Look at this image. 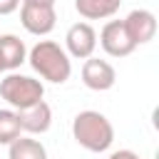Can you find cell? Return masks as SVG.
I'll use <instances>...</instances> for the list:
<instances>
[{"label": "cell", "mask_w": 159, "mask_h": 159, "mask_svg": "<svg viewBox=\"0 0 159 159\" xmlns=\"http://www.w3.org/2000/svg\"><path fill=\"white\" fill-rule=\"evenodd\" d=\"M27 62L42 80H47L52 84H62L72 75L70 55L55 40H40L37 45H32V50L27 52Z\"/></svg>", "instance_id": "obj_1"}, {"label": "cell", "mask_w": 159, "mask_h": 159, "mask_svg": "<svg viewBox=\"0 0 159 159\" xmlns=\"http://www.w3.org/2000/svg\"><path fill=\"white\" fill-rule=\"evenodd\" d=\"M72 137L80 147H84L87 152H107L114 142V127L112 122L97 112V109H84L72 119Z\"/></svg>", "instance_id": "obj_2"}, {"label": "cell", "mask_w": 159, "mask_h": 159, "mask_svg": "<svg viewBox=\"0 0 159 159\" xmlns=\"http://www.w3.org/2000/svg\"><path fill=\"white\" fill-rule=\"evenodd\" d=\"M0 97L12 107V109H27L32 104H37L45 97V84L35 77L27 75H7L5 80H0Z\"/></svg>", "instance_id": "obj_3"}, {"label": "cell", "mask_w": 159, "mask_h": 159, "mask_svg": "<svg viewBox=\"0 0 159 159\" xmlns=\"http://www.w3.org/2000/svg\"><path fill=\"white\" fill-rule=\"evenodd\" d=\"M20 22L30 35H50L55 30L57 22V12L55 5H32V2H22L20 7Z\"/></svg>", "instance_id": "obj_4"}, {"label": "cell", "mask_w": 159, "mask_h": 159, "mask_svg": "<svg viewBox=\"0 0 159 159\" xmlns=\"http://www.w3.org/2000/svg\"><path fill=\"white\" fill-rule=\"evenodd\" d=\"M97 47V32L89 22H75L67 35H65V52L75 60H87L92 57Z\"/></svg>", "instance_id": "obj_5"}, {"label": "cell", "mask_w": 159, "mask_h": 159, "mask_svg": "<svg viewBox=\"0 0 159 159\" xmlns=\"http://www.w3.org/2000/svg\"><path fill=\"white\" fill-rule=\"evenodd\" d=\"M99 45H102V50L109 55V57H127V55H132L134 52V42H132V37H129V32H127V27H124V22L122 20H109L104 27H102V32H99Z\"/></svg>", "instance_id": "obj_6"}, {"label": "cell", "mask_w": 159, "mask_h": 159, "mask_svg": "<svg viewBox=\"0 0 159 159\" xmlns=\"http://www.w3.org/2000/svg\"><path fill=\"white\" fill-rule=\"evenodd\" d=\"M82 82H84V87H89L94 92H107V89L114 87L117 72H114V67L107 60L87 57L84 65H82Z\"/></svg>", "instance_id": "obj_7"}, {"label": "cell", "mask_w": 159, "mask_h": 159, "mask_svg": "<svg viewBox=\"0 0 159 159\" xmlns=\"http://www.w3.org/2000/svg\"><path fill=\"white\" fill-rule=\"evenodd\" d=\"M122 22L134 45H147L157 35V17L152 10H132Z\"/></svg>", "instance_id": "obj_8"}, {"label": "cell", "mask_w": 159, "mask_h": 159, "mask_svg": "<svg viewBox=\"0 0 159 159\" xmlns=\"http://www.w3.org/2000/svg\"><path fill=\"white\" fill-rule=\"evenodd\" d=\"M17 117H20L22 132L45 134V132L50 129V124H52V107H50L45 99H40L37 104H32V107H27V109H20Z\"/></svg>", "instance_id": "obj_9"}, {"label": "cell", "mask_w": 159, "mask_h": 159, "mask_svg": "<svg viewBox=\"0 0 159 159\" xmlns=\"http://www.w3.org/2000/svg\"><path fill=\"white\" fill-rule=\"evenodd\" d=\"M122 0H75V10L84 20H107L117 15Z\"/></svg>", "instance_id": "obj_10"}, {"label": "cell", "mask_w": 159, "mask_h": 159, "mask_svg": "<svg viewBox=\"0 0 159 159\" xmlns=\"http://www.w3.org/2000/svg\"><path fill=\"white\" fill-rule=\"evenodd\" d=\"M0 57L5 70H17L27 60V47L17 35H0Z\"/></svg>", "instance_id": "obj_11"}, {"label": "cell", "mask_w": 159, "mask_h": 159, "mask_svg": "<svg viewBox=\"0 0 159 159\" xmlns=\"http://www.w3.org/2000/svg\"><path fill=\"white\" fill-rule=\"evenodd\" d=\"M7 159H47V149L40 139H30V137H17L15 142L7 144Z\"/></svg>", "instance_id": "obj_12"}, {"label": "cell", "mask_w": 159, "mask_h": 159, "mask_svg": "<svg viewBox=\"0 0 159 159\" xmlns=\"http://www.w3.org/2000/svg\"><path fill=\"white\" fill-rule=\"evenodd\" d=\"M22 134L17 109H0V144H10Z\"/></svg>", "instance_id": "obj_13"}, {"label": "cell", "mask_w": 159, "mask_h": 159, "mask_svg": "<svg viewBox=\"0 0 159 159\" xmlns=\"http://www.w3.org/2000/svg\"><path fill=\"white\" fill-rule=\"evenodd\" d=\"M107 159H142L137 152H132V149H117V152H112Z\"/></svg>", "instance_id": "obj_14"}, {"label": "cell", "mask_w": 159, "mask_h": 159, "mask_svg": "<svg viewBox=\"0 0 159 159\" xmlns=\"http://www.w3.org/2000/svg\"><path fill=\"white\" fill-rule=\"evenodd\" d=\"M20 7V0H0V15H10Z\"/></svg>", "instance_id": "obj_15"}, {"label": "cell", "mask_w": 159, "mask_h": 159, "mask_svg": "<svg viewBox=\"0 0 159 159\" xmlns=\"http://www.w3.org/2000/svg\"><path fill=\"white\" fill-rule=\"evenodd\" d=\"M22 2H32V5H55V0H22Z\"/></svg>", "instance_id": "obj_16"}, {"label": "cell", "mask_w": 159, "mask_h": 159, "mask_svg": "<svg viewBox=\"0 0 159 159\" xmlns=\"http://www.w3.org/2000/svg\"><path fill=\"white\" fill-rule=\"evenodd\" d=\"M0 72H5V62H2V57H0Z\"/></svg>", "instance_id": "obj_17"}]
</instances>
